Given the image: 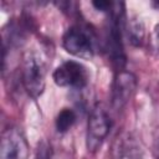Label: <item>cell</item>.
I'll list each match as a JSON object with an SVG mask.
<instances>
[{
  "label": "cell",
  "mask_w": 159,
  "mask_h": 159,
  "mask_svg": "<svg viewBox=\"0 0 159 159\" xmlns=\"http://www.w3.org/2000/svg\"><path fill=\"white\" fill-rule=\"evenodd\" d=\"M46 62L41 52L36 48H29L22 57V82L27 93L37 98L45 89Z\"/></svg>",
  "instance_id": "6da1fadb"
},
{
  "label": "cell",
  "mask_w": 159,
  "mask_h": 159,
  "mask_svg": "<svg viewBox=\"0 0 159 159\" xmlns=\"http://www.w3.org/2000/svg\"><path fill=\"white\" fill-rule=\"evenodd\" d=\"M123 2H113L111 9V20L107 30V47L113 66L122 70L125 65V53L122 41V21H123Z\"/></svg>",
  "instance_id": "7a4b0ae2"
},
{
  "label": "cell",
  "mask_w": 159,
  "mask_h": 159,
  "mask_svg": "<svg viewBox=\"0 0 159 159\" xmlns=\"http://www.w3.org/2000/svg\"><path fill=\"white\" fill-rule=\"evenodd\" d=\"M62 45L65 50L73 56L91 58L94 53V35L88 27L73 25L65 32Z\"/></svg>",
  "instance_id": "3957f363"
},
{
  "label": "cell",
  "mask_w": 159,
  "mask_h": 159,
  "mask_svg": "<svg viewBox=\"0 0 159 159\" xmlns=\"http://www.w3.org/2000/svg\"><path fill=\"white\" fill-rule=\"evenodd\" d=\"M112 123L108 113L101 104H96L92 109L87 125V149L92 153L99 149L111 130Z\"/></svg>",
  "instance_id": "277c9868"
},
{
  "label": "cell",
  "mask_w": 159,
  "mask_h": 159,
  "mask_svg": "<svg viewBox=\"0 0 159 159\" xmlns=\"http://www.w3.org/2000/svg\"><path fill=\"white\" fill-rule=\"evenodd\" d=\"M55 83L60 87H72L82 89L87 86L89 75L87 68L76 61H67L58 66L52 75Z\"/></svg>",
  "instance_id": "5b68a950"
},
{
  "label": "cell",
  "mask_w": 159,
  "mask_h": 159,
  "mask_svg": "<svg viewBox=\"0 0 159 159\" xmlns=\"http://www.w3.org/2000/svg\"><path fill=\"white\" fill-rule=\"evenodd\" d=\"M29 145L17 128H9L1 135L0 159H27Z\"/></svg>",
  "instance_id": "8992f818"
},
{
  "label": "cell",
  "mask_w": 159,
  "mask_h": 159,
  "mask_svg": "<svg viewBox=\"0 0 159 159\" xmlns=\"http://www.w3.org/2000/svg\"><path fill=\"white\" fill-rule=\"evenodd\" d=\"M137 88V78L133 73L127 71H119L113 82L112 89V104L114 109H120L132 97Z\"/></svg>",
  "instance_id": "52a82bcc"
},
{
  "label": "cell",
  "mask_w": 159,
  "mask_h": 159,
  "mask_svg": "<svg viewBox=\"0 0 159 159\" xmlns=\"http://www.w3.org/2000/svg\"><path fill=\"white\" fill-rule=\"evenodd\" d=\"M76 120V113L73 109L65 108L62 109L56 118V129L58 133H66L75 123Z\"/></svg>",
  "instance_id": "ba28073f"
},
{
  "label": "cell",
  "mask_w": 159,
  "mask_h": 159,
  "mask_svg": "<svg viewBox=\"0 0 159 159\" xmlns=\"http://www.w3.org/2000/svg\"><path fill=\"white\" fill-rule=\"evenodd\" d=\"M128 35H129L130 42L134 46L142 45L144 39V26L139 19H133V21H130L128 27Z\"/></svg>",
  "instance_id": "9c48e42d"
},
{
  "label": "cell",
  "mask_w": 159,
  "mask_h": 159,
  "mask_svg": "<svg viewBox=\"0 0 159 159\" xmlns=\"http://www.w3.org/2000/svg\"><path fill=\"white\" fill-rule=\"evenodd\" d=\"M92 5L98 11H111V9L113 6V2L107 1V0H97V1H92Z\"/></svg>",
  "instance_id": "30bf717a"
},
{
  "label": "cell",
  "mask_w": 159,
  "mask_h": 159,
  "mask_svg": "<svg viewBox=\"0 0 159 159\" xmlns=\"http://www.w3.org/2000/svg\"><path fill=\"white\" fill-rule=\"evenodd\" d=\"M35 159H50V154H48V149L45 145H40L37 155Z\"/></svg>",
  "instance_id": "8fae6325"
},
{
  "label": "cell",
  "mask_w": 159,
  "mask_h": 159,
  "mask_svg": "<svg viewBox=\"0 0 159 159\" xmlns=\"http://www.w3.org/2000/svg\"><path fill=\"white\" fill-rule=\"evenodd\" d=\"M158 35H159V27H158Z\"/></svg>",
  "instance_id": "7c38bea8"
},
{
  "label": "cell",
  "mask_w": 159,
  "mask_h": 159,
  "mask_svg": "<svg viewBox=\"0 0 159 159\" xmlns=\"http://www.w3.org/2000/svg\"><path fill=\"white\" fill-rule=\"evenodd\" d=\"M157 4H158V6H159V1H158V2H157Z\"/></svg>",
  "instance_id": "4fadbf2b"
}]
</instances>
